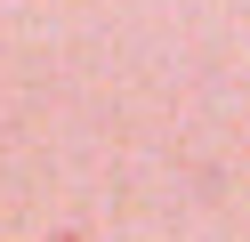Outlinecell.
<instances>
[{
  "label": "cell",
  "instance_id": "6da1fadb",
  "mask_svg": "<svg viewBox=\"0 0 250 242\" xmlns=\"http://www.w3.org/2000/svg\"><path fill=\"white\" fill-rule=\"evenodd\" d=\"M57 242H81V234H57Z\"/></svg>",
  "mask_w": 250,
  "mask_h": 242
}]
</instances>
